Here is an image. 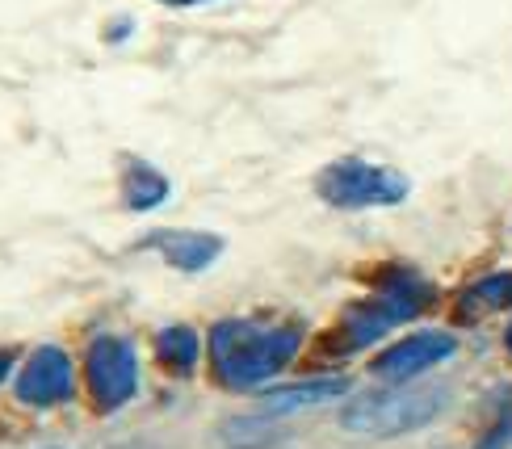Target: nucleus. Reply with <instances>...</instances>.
Wrapping results in <instances>:
<instances>
[{
    "mask_svg": "<svg viewBox=\"0 0 512 449\" xmlns=\"http://www.w3.org/2000/svg\"><path fill=\"white\" fill-rule=\"evenodd\" d=\"M504 345H508V353H512V324H508V332H504Z\"/></svg>",
    "mask_w": 512,
    "mask_h": 449,
    "instance_id": "18",
    "label": "nucleus"
},
{
    "mask_svg": "<svg viewBox=\"0 0 512 449\" xmlns=\"http://www.w3.org/2000/svg\"><path fill=\"white\" fill-rule=\"evenodd\" d=\"M479 449H512V408L500 412V420L487 429V437L479 441Z\"/></svg>",
    "mask_w": 512,
    "mask_h": 449,
    "instance_id": "14",
    "label": "nucleus"
},
{
    "mask_svg": "<svg viewBox=\"0 0 512 449\" xmlns=\"http://www.w3.org/2000/svg\"><path fill=\"white\" fill-rule=\"evenodd\" d=\"M445 408H450V387H441V382L366 391L340 412V429L357 437H403L433 424Z\"/></svg>",
    "mask_w": 512,
    "mask_h": 449,
    "instance_id": "3",
    "label": "nucleus"
},
{
    "mask_svg": "<svg viewBox=\"0 0 512 449\" xmlns=\"http://www.w3.org/2000/svg\"><path fill=\"white\" fill-rule=\"evenodd\" d=\"M156 357H160V366L164 370H173V374H194L198 366V357H202V340L194 328H185V324H173V328H164L156 336Z\"/></svg>",
    "mask_w": 512,
    "mask_h": 449,
    "instance_id": "11",
    "label": "nucleus"
},
{
    "mask_svg": "<svg viewBox=\"0 0 512 449\" xmlns=\"http://www.w3.org/2000/svg\"><path fill=\"white\" fill-rule=\"evenodd\" d=\"M13 361H17V353H13V349H0V382H5V378L13 374Z\"/></svg>",
    "mask_w": 512,
    "mask_h": 449,
    "instance_id": "16",
    "label": "nucleus"
},
{
    "mask_svg": "<svg viewBox=\"0 0 512 449\" xmlns=\"http://www.w3.org/2000/svg\"><path fill=\"white\" fill-rule=\"evenodd\" d=\"M13 395L26 408H59L76 395V366L59 345H42L26 357V366L13 378Z\"/></svg>",
    "mask_w": 512,
    "mask_h": 449,
    "instance_id": "6",
    "label": "nucleus"
},
{
    "mask_svg": "<svg viewBox=\"0 0 512 449\" xmlns=\"http://www.w3.org/2000/svg\"><path fill=\"white\" fill-rule=\"evenodd\" d=\"M223 445L227 449H273L277 441H282V424H277L273 416H236V420H227L223 429H219Z\"/></svg>",
    "mask_w": 512,
    "mask_h": 449,
    "instance_id": "12",
    "label": "nucleus"
},
{
    "mask_svg": "<svg viewBox=\"0 0 512 449\" xmlns=\"http://www.w3.org/2000/svg\"><path fill=\"white\" fill-rule=\"evenodd\" d=\"M84 387L101 416L126 408L139 395V353L126 336L105 332L84 353Z\"/></svg>",
    "mask_w": 512,
    "mask_h": 449,
    "instance_id": "5",
    "label": "nucleus"
},
{
    "mask_svg": "<svg viewBox=\"0 0 512 449\" xmlns=\"http://www.w3.org/2000/svg\"><path fill=\"white\" fill-rule=\"evenodd\" d=\"M349 391V378H307V382H290V387L265 391V416H294L303 408H319V403H332Z\"/></svg>",
    "mask_w": 512,
    "mask_h": 449,
    "instance_id": "9",
    "label": "nucleus"
},
{
    "mask_svg": "<svg viewBox=\"0 0 512 449\" xmlns=\"http://www.w3.org/2000/svg\"><path fill=\"white\" fill-rule=\"evenodd\" d=\"M143 248H156L164 261L173 269H181V273H202V269H210L223 256V235L173 227V231H152L143 240Z\"/></svg>",
    "mask_w": 512,
    "mask_h": 449,
    "instance_id": "8",
    "label": "nucleus"
},
{
    "mask_svg": "<svg viewBox=\"0 0 512 449\" xmlns=\"http://www.w3.org/2000/svg\"><path fill=\"white\" fill-rule=\"evenodd\" d=\"M168 9H194V5H210V0H160Z\"/></svg>",
    "mask_w": 512,
    "mask_h": 449,
    "instance_id": "17",
    "label": "nucleus"
},
{
    "mask_svg": "<svg viewBox=\"0 0 512 449\" xmlns=\"http://www.w3.org/2000/svg\"><path fill=\"white\" fill-rule=\"evenodd\" d=\"M315 194L336 210H370V206H399L412 194V181L387 164H370L361 156H340L319 168Z\"/></svg>",
    "mask_w": 512,
    "mask_h": 449,
    "instance_id": "4",
    "label": "nucleus"
},
{
    "mask_svg": "<svg viewBox=\"0 0 512 449\" xmlns=\"http://www.w3.org/2000/svg\"><path fill=\"white\" fill-rule=\"evenodd\" d=\"M433 286L424 282L420 273L412 269H387L378 282V294L366 298V303H357L345 311V319L336 324V332L328 336V353H357L374 345V340H382L391 328L408 324V319H416L424 307L433 303Z\"/></svg>",
    "mask_w": 512,
    "mask_h": 449,
    "instance_id": "2",
    "label": "nucleus"
},
{
    "mask_svg": "<svg viewBox=\"0 0 512 449\" xmlns=\"http://www.w3.org/2000/svg\"><path fill=\"white\" fill-rule=\"evenodd\" d=\"M135 30V21H126V17H118V26H110V30H105V42H122L126 34H131Z\"/></svg>",
    "mask_w": 512,
    "mask_h": 449,
    "instance_id": "15",
    "label": "nucleus"
},
{
    "mask_svg": "<svg viewBox=\"0 0 512 449\" xmlns=\"http://www.w3.org/2000/svg\"><path fill=\"white\" fill-rule=\"evenodd\" d=\"M458 353V340L450 332H416V336H403L399 345H391L387 353H378L370 361V374L382 378V382H408V378H420L424 370L441 366Z\"/></svg>",
    "mask_w": 512,
    "mask_h": 449,
    "instance_id": "7",
    "label": "nucleus"
},
{
    "mask_svg": "<svg viewBox=\"0 0 512 449\" xmlns=\"http://www.w3.org/2000/svg\"><path fill=\"white\" fill-rule=\"evenodd\" d=\"M168 194H173V185H168V177L160 173L156 164H147L139 156L126 160V168H122V202H126V210L147 215V210L164 206Z\"/></svg>",
    "mask_w": 512,
    "mask_h": 449,
    "instance_id": "10",
    "label": "nucleus"
},
{
    "mask_svg": "<svg viewBox=\"0 0 512 449\" xmlns=\"http://www.w3.org/2000/svg\"><path fill=\"white\" fill-rule=\"evenodd\" d=\"M504 307H512V269L508 273H492V277H479V282L462 294V311L466 315L504 311Z\"/></svg>",
    "mask_w": 512,
    "mask_h": 449,
    "instance_id": "13",
    "label": "nucleus"
},
{
    "mask_svg": "<svg viewBox=\"0 0 512 449\" xmlns=\"http://www.w3.org/2000/svg\"><path fill=\"white\" fill-rule=\"evenodd\" d=\"M303 349L298 324H256V319H219L210 328V370L227 391H256L282 374Z\"/></svg>",
    "mask_w": 512,
    "mask_h": 449,
    "instance_id": "1",
    "label": "nucleus"
}]
</instances>
